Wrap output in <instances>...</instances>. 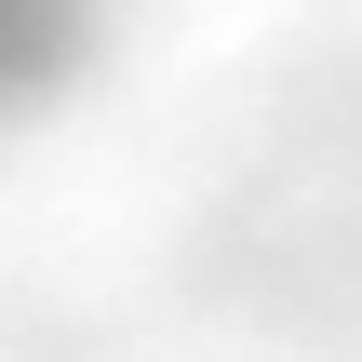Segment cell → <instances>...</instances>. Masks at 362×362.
I'll return each mask as SVG.
<instances>
[{
	"instance_id": "cell-1",
	"label": "cell",
	"mask_w": 362,
	"mask_h": 362,
	"mask_svg": "<svg viewBox=\"0 0 362 362\" xmlns=\"http://www.w3.org/2000/svg\"><path fill=\"white\" fill-rule=\"evenodd\" d=\"M40 13H54V0H0V67H27V40H40Z\"/></svg>"
}]
</instances>
